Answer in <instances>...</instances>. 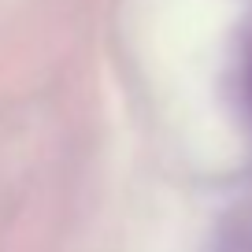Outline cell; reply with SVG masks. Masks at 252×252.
<instances>
[{"label": "cell", "mask_w": 252, "mask_h": 252, "mask_svg": "<svg viewBox=\"0 0 252 252\" xmlns=\"http://www.w3.org/2000/svg\"><path fill=\"white\" fill-rule=\"evenodd\" d=\"M245 96H249V111H252V56H249V67H245Z\"/></svg>", "instance_id": "obj_1"}]
</instances>
